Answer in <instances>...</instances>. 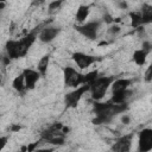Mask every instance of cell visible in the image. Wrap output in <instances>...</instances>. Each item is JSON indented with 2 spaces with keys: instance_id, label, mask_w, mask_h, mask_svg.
Returning a JSON list of instances; mask_svg holds the SVG:
<instances>
[{
  "instance_id": "6da1fadb",
  "label": "cell",
  "mask_w": 152,
  "mask_h": 152,
  "mask_svg": "<svg viewBox=\"0 0 152 152\" xmlns=\"http://www.w3.org/2000/svg\"><path fill=\"white\" fill-rule=\"evenodd\" d=\"M114 76H97L90 84H89V91L95 101H100L104 94L107 93L108 88L112 86L114 81Z\"/></svg>"
},
{
  "instance_id": "7a4b0ae2",
  "label": "cell",
  "mask_w": 152,
  "mask_h": 152,
  "mask_svg": "<svg viewBox=\"0 0 152 152\" xmlns=\"http://www.w3.org/2000/svg\"><path fill=\"white\" fill-rule=\"evenodd\" d=\"M63 78L65 87L69 88H78L84 84V74L78 72L72 66H65L63 69Z\"/></svg>"
},
{
  "instance_id": "3957f363",
  "label": "cell",
  "mask_w": 152,
  "mask_h": 152,
  "mask_svg": "<svg viewBox=\"0 0 152 152\" xmlns=\"http://www.w3.org/2000/svg\"><path fill=\"white\" fill-rule=\"evenodd\" d=\"M75 28L83 37H86L90 40H94V39H96L99 30H100V21L91 20V21H88V23H84V24H81V25H76Z\"/></svg>"
},
{
  "instance_id": "277c9868",
  "label": "cell",
  "mask_w": 152,
  "mask_h": 152,
  "mask_svg": "<svg viewBox=\"0 0 152 152\" xmlns=\"http://www.w3.org/2000/svg\"><path fill=\"white\" fill-rule=\"evenodd\" d=\"M89 91V86L88 84H82L78 88H75L74 90H71L70 93L65 94L64 96V102L66 108H74L77 106V103L80 102V100L82 99V96Z\"/></svg>"
},
{
  "instance_id": "5b68a950",
  "label": "cell",
  "mask_w": 152,
  "mask_h": 152,
  "mask_svg": "<svg viewBox=\"0 0 152 152\" xmlns=\"http://www.w3.org/2000/svg\"><path fill=\"white\" fill-rule=\"evenodd\" d=\"M152 150V129L144 128L138 135V152H150Z\"/></svg>"
},
{
  "instance_id": "8992f818",
  "label": "cell",
  "mask_w": 152,
  "mask_h": 152,
  "mask_svg": "<svg viewBox=\"0 0 152 152\" xmlns=\"http://www.w3.org/2000/svg\"><path fill=\"white\" fill-rule=\"evenodd\" d=\"M72 59L76 63V65L80 69H87L89 68L91 64L96 63L97 61H100V57L93 56V55H88V53H83V52H74L72 53Z\"/></svg>"
},
{
  "instance_id": "52a82bcc",
  "label": "cell",
  "mask_w": 152,
  "mask_h": 152,
  "mask_svg": "<svg viewBox=\"0 0 152 152\" xmlns=\"http://www.w3.org/2000/svg\"><path fill=\"white\" fill-rule=\"evenodd\" d=\"M132 139H133V134H126V135L120 137L113 144L112 151L113 152H129L132 147Z\"/></svg>"
},
{
  "instance_id": "ba28073f",
  "label": "cell",
  "mask_w": 152,
  "mask_h": 152,
  "mask_svg": "<svg viewBox=\"0 0 152 152\" xmlns=\"http://www.w3.org/2000/svg\"><path fill=\"white\" fill-rule=\"evenodd\" d=\"M59 32H61V28L58 26H50L49 25V26H45L40 30L38 38L42 43H50L58 36Z\"/></svg>"
},
{
  "instance_id": "9c48e42d",
  "label": "cell",
  "mask_w": 152,
  "mask_h": 152,
  "mask_svg": "<svg viewBox=\"0 0 152 152\" xmlns=\"http://www.w3.org/2000/svg\"><path fill=\"white\" fill-rule=\"evenodd\" d=\"M23 75H24V81H25V87H26V90H32L34 89L36 87V83L38 82L40 75L37 70H33V69H25L23 71Z\"/></svg>"
},
{
  "instance_id": "30bf717a",
  "label": "cell",
  "mask_w": 152,
  "mask_h": 152,
  "mask_svg": "<svg viewBox=\"0 0 152 152\" xmlns=\"http://www.w3.org/2000/svg\"><path fill=\"white\" fill-rule=\"evenodd\" d=\"M131 83H132V80H129V78H118V80H114L113 83H112V94L127 90L129 88Z\"/></svg>"
},
{
  "instance_id": "8fae6325",
  "label": "cell",
  "mask_w": 152,
  "mask_h": 152,
  "mask_svg": "<svg viewBox=\"0 0 152 152\" xmlns=\"http://www.w3.org/2000/svg\"><path fill=\"white\" fill-rule=\"evenodd\" d=\"M5 51H6V55H7L11 59H17V58H19L17 40H14V39L7 40V42H6V45H5Z\"/></svg>"
},
{
  "instance_id": "7c38bea8",
  "label": "cell",
  "mask_w": 152,
  "mask_h": 152,
  "mask_svg": "<svg viewBox=\"0 0 152 152\" xmlns=\"http://www.w3.org/2000/svg\"><path fill=\"white\" fill-rule=\"evenodd\" d=\"M132 95V91L129 89L120 91V93H114L109 100V102L114 104H121V103H127V99Z\"/></svg>"
},
{
  "instance_id": "4fadbf2b",
  "label": "cell",
  "mask_w": 152,
  "mask_h": 152,
  "mask_svg": "<svg viewBox=\"0 0 152 152\" xmlns=\"http://www.w3.org/2000/svg\"><path fill=\"white\" fill-rule=\"evenodd\" d=\"M89 12H90V7L88 5H81L77 8V12H76V21L80 23V25L84 24L86 19L89 15Z\"/></svg>"
},
{
  "instance_id": "5bb4252c",
  "label": "cell",
  "mask_w": 152,
  "mask_h": 152,
  "mask_svg": "<svg viewBox=\"0 0 152 152\" xmlns=\"http://www.w3.org/2000/svg\"><path fill=\"white\" fill-rule=\"evenodd\" d=\"M147 56H148V53H147L146 51H144V50H141V49H138V50H135V51L133 52V61H134V63H135L137 65L142 66V65L146 63Z\"/></svg>"
},
{
  "instance_id": "9a60e30c",
  "label": "cell",
  "mask_w": 152,
  "mask_h": 152,
  "mask_svg": "<svg viewBox=\"0 0 152 152\" xmlns=\"http://www.w3.org/2000/svg\"><path fill=\"white\" fill-rule=\"evenodd\" d=\"M12 86L14 88V90H17L19 94H24L26 91V87H25V81H24V75L23 72L20 75H18L13 82H12Z\"/></svg>"
},
{
  "instance_id": "2e32d148",
  "label": "cell",
  "mask_w": 152,
  "mask_h": 152,
  "mask_svg": "<svg viewBox=\"0 0 152 152\" xmlns=\"http://www.w3.org/2000/svg\"><path fill=\"white\" fill-rule=\"evenodd\" d=\"M49 63H50V56H49V55H45V56H43V57L39 59L38 65H37V71L39 72L40 76H44V75L46 74Z\"/></svg>"
},
{
  "instance_id": "e0dca14e",
  "label": "cell",
  "mask_w": 152,
  "mask_h": 152,
  "mask_svg": "<svg viewBox=\"0 0 152 152\" xmlns=\"http://www.w3.org/2000/svg\"><path fill=\"white\" fill-rule=\"evenodd\" d=\"M129 18H131V25L133 27H140L141 25H144L142 17H141L140 12H131Z\"/></svg>"
},
{
  "instance_id": "ac0fdd59",
  "label": "cell",
  "mask_w": 152,
  "mask_h": 152,
  "mask_svg": "<svg viewBox=\"0 0 152 152\" xmlns=\"http://www.w3.org/2000/svg\"><path fill=\"white\" fill-rule=\"evenodd\" d=\"M62 5H63V1H61V0H58V1H51L49 4V11L50 12H53V11L58 10Z\"/></svg>"
},
{
  "instance_id": "d6986e66",
  "label": "cell",
  "mask_w": 152,
  "mask_h": 152,
  "mask_svg": "<svg viewBox=\"0 0 152 152\" xmlns=\"http://www.w3.org/2000/svg\"><path fill=\"white\" fill-rule=\"evenodd\" d=\"M120 31H121V28H120V26H119L118 24H112V25L108 27V33L112 34V36L118 34Z\"/></svg>"
},
{
  "instance_id": "ffe728a7",
  "label": "cell",
  "mask_w": 152,
  "mask_h": 152,
  "mask_svg": "<svg viewBox=\"0 0 152 152\" xmlns=\"http://www.w3.org/2000/svg\"><path fill=\"white\" fill-rule=\"evenodd\" d=\"M144 78H145V81H146L147 83H150V82L152 81V66H148V68H147Z\"/></svg>"
},
{
  "instance_id": "44dd1931",
  "label": "cell",
  "mask_w": 152,
  "mask_h": 152,
  "mask_svg": "<svg viewBox=\"0 0 152 152\" xmlns=\"http://www.w3.org/2000/svg\"><path fill=\"white\" fill-rule=\"evenodd\" d=\"M141 50H144V51H146L147 53H150L151 50H152V44H151L148 40H145V42L142 43V48H141Z\"/></svg>"
},
{
  "instance_id": "7402d4cb",
  "label": "cell",
  "mask_w": 152,
  "mask_h": 152,
  "mask_svg": "<svg viewBox=\"0 0 152 152\" xmlns=\"http://www.w3.org/2000/svg\"><path fill=\"white\" fill-rule=\"evenodd\" d=\"M8 141V137H0V152L6 147Z\"/></svg>"
},
{
  "instance_id": "603a6c76",
  "label": "cell",
  "mask_w": 152,
  "mask_h": 152,
  "mask_svg": "<svg viewBox=\"0 0 152 152\" xmlns=\"http://www.w3.org/2000/svg\"><path fill=\"white\" fill-rule=\"evenodd\" d=\"M10 129H11L12 132H19V131L21 129V126H20V125H17V124H13V125L10 127Z\"/></svg>"
},
{
  "instance_id": "cb8c5ba5",
  "label": "cell",
  "mask_w": 152,
  "mask_h": 152,
  "mask_svg": "<svg viewBox=\"0 0 152 152\" xmlns=\"http://www.w3.org/2000/svg\"><path fill=\"white\" fill-rule=\"evenodd\" d=\"M121 121H122V124H125V125H128L129 124V121H131V118L128 116V115H124L122 118H121Z\"/></svg>"
},
{
  "instance_id": "d4e9b609",
  "label": "cell",
  "mask_w": 152,
  "mask_h": 152,
  "mask_svg": "<svg viewBox=\"0 0 152 152\" xmlns=\"http://www.w3.org/2000/svg\"><path fill=\"white\" fill-rule=\"evenodd\" d=\"M34 152H53V148H37Z\"/></svg>"
},
{
  "instance_id": "484cf974",
  "label": "cell",
  "mask_w": 152,
  "mask_h": 152,
  "mask_svg": "<svg viewBox=\"0 0 152 152\" xmlns=\"http://www.w3.org/2000/svg\"><path fill=\"white\" fill-rule=\"evenodd\" d=\"M119 7L120 8H127V4L125 1H121V2H119Z\"/></svg>"
},
{
  "instance_id": "4316f807",
  "label": "cell",
  "mask_w": 152,
  "mask_h": 152,
  "mask_svg": "<svg viewBox=\"0 0 152 152\" xmlns=\"http://www.w3.org/2000/svg\"><path fill=\"white\" fill-rule=\"evenodd\" d=\"M5 6H6V2H5V1H0V11H1V10H4V8H5Z\"/></svg>"
},
{
  "instance_id": "83f0119b",
  "label": "cell",
  "mask_w": 152,
  "mask_h": 152,
  "mask_svg": "<svg viewBox=\"0 0 152 152\" xmlns=\"http://www.w3.org/2000/svg\"><path fill=\"white\" fill-rule=\"evenodd\" d=\"M2 84V78H1V76H0V86Z\"/></svg>"
}]
</instances>
